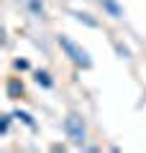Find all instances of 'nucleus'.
Instances as JSON below:
<instances>
[{
  "instance_id": "obj_1",
  "label": "nucleus",
  "mask_w": 146,
  "mask_h": 153,
  "mask_svg": "<svg viewBox=\"0 0 146 153\" xmlns=\"http://www.w3.org/2000/svg\"><path fill=\"white\" fill-rule=\"evenodd\" d=\"M56 44H59V49L64 51V56L72 61V64L77 66V69H92V59H90V51L85 49V46H80L75 41V38H69V36H56Z\"/></svg>"
},
{
  "instance_id": "obj_2",
  "label": "nucleus",
  "mask_w": 146,
  "mask_h": 153,
  "mask_svg": "<svg viewBox=\"0 0 146 153\" xmlns=\"http://www.w3.org/2000/svg\"><path fill=\"white\" fill-rule=\"evenodd\" d=\"M62 128H64V135H67V140L72 146L87 148V123H85V117L80 112H67Z\"/></svg>"
},
{
  "instance_id": "obj_3",
  "label": "nucleus",
  "mask_w": 146,
  "mask_h": 153,
  "mask_svg": "<svg viewBox=\"0 0 146 153\" xmlns=\"http://www.w3.org/2000/svg\"><path fill=\"white\" fill-rule=\"evenodd\" d=\"M5 94L11 100H21L26 94V84H23L21 76H8L5 79Z\"/></svg>"
},
{
  "instance_id": "obj_4",
  "label": "nucleus",
  "mask_w": 146,
  "mask_h": 153,
  "mask_svg": "<svg viewBox=\"0 0 146 153\" xmlns=\"http://www.w3.org/2000/svg\"><path fill=\"white\" fill-rule=\"evenodd\" d=\"M72 18H75L77 23H82V26H87V28H100V21L92 18L90 13H85V10H72Z\"/></svg>"
},
{
  "instance_id": "obj_5",
  "label": "nucleus",
  "mask_w": 146,
  "mask_h": 153,
  "mask_svg": "<svg viewBox=\"0 0 146 153\" xmlns=\"http://www.w3.org/2000/svg\"><path fill=\"white\" fill-rule=\"evenodd\" d=\"M33 82H36L38 87H44V89L54 87V79H51V74H49L46 69H36V71H33Z\"/></svg>"
},
{
  "instance_id": "obj_6",
  "label": "nucleus",
  "mask_w": 146,
  "mask_h": 153,
  "mask_svg": "<svg viewBox=\"0 0 146 153\" xmlns=\"http://www.w3.org/2000/svg\"><path fill=\"white\" fill-rule=\"evenodd\" d=\"M100 5H103L105 16H110V18H123V8L118 5V0H100Z\"/></svg>"
},
{
  "instance_id": "obj_7",
  "label": "nucleus",
  "mask_w": 146,
  "mask_h": 153,
  "mask_svg": "<svg viewBox=\"0 0 146 153\" xmlns=\"http://www.w3.org/2000/svg\"><path fill=\"white\" fill-rule=\"evenodd\" d=\"M13 115H16V120H21L23 125L28 128V130H36V120H33V115H31V112H26V110L18 107V110H13Z\"/></svg>"
},
{
  "instance_id": "obj_8",
  "label": "nucleus",
  "mask_w": 146,
  "mask_h": 153,
  "mask_svg": "<svg viewBox=\"0 0 146 153\" xmlns=\"http://www.w3.org/2000/svg\"><path fill=\"white\" fill-rule=\"evenodd\" d=\"M110 41H113V49H115V54H118L120 59H131V56H133V54H131V49L126 44H120L118 38H110Z\"/></svg>"
},
{
  "instance_id": "obj_9",
  "label": "nucleus",
  "mask_w": 146,
  "mask_h": 153,
  "mask_svg": "<svg viewBox=\"0 0 146 153\" xmlns=\"http://www.w3.org/2000/svg\"><path fill=\"white\" fill-rule=\"evenodd\" d=\"M28 10H31L33 16H38V18H44V13H46L41 0H28Z\"/></svg>"
},
{
  "instance_id": "obj_10",
  "label": "nucleus",
  "mask_w": 146,
  "mask_h": 153,
  "mask_svg": "<svg viewBox=\"0 0 146 153\" xmlns=\"http://www.w3.org/2000/svg\"><path fill=\"white\" fill-rule=\"evenodd\" d=\"M16 117V115H0V135H8V130H11V120Z\"/></svg>"
},
{
  "instance_id": "obj_11",
  "label": "nucleus",
  "mask_w": 146,
  "mask_h": 153,
  "mask_svg": "<svg viewBox=\"0 0 146 153\" xmlns=\"http://www.w3.org/2000/svg\"><path fill=\"white\" fill-rule=\"evenodd\" d=\"M13 69L16 71H28L31 64H28V59H13Z\"/></svg>"
},
{
  "instance_id": "obj_12",
  "label": "nucleus",
  "mask_w": 146,
  "mask_h": 153,
  "mask_svg": "<svg viewBox=\"0 0 146 153\" xmlns=\"http://www.w3.org/2000/svg\"><path fill=\"white\" fill-rule=\"evenodd\" d=\"M51 151H54V153H64L67 146H64V143H54V146H51Z\"/></svg>"
}]
</instances>
